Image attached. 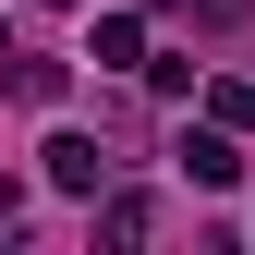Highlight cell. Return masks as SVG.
<instances>
[{
	"mask_svg": "<svg viewBox=\"0 0 255 255\" xmlns=\"http://www.w3.org/2000/svg\"><path fill=\"white\" fill-rule=\"evenodd\" d=\"M49 182H61V195H98V182H110L98 134H49Z\"/></svg>",
	"mask_w": 255,
	"mask_h": 255,
	"instance_id": "obj_1",
	"label": "cell"
},
{
	"mask_svg": "<svg viewBox=\"0 0 255 255\" xmlns=\"http://www.w3.org/2000/svg\"><path fill=\"white\" fill-rule=\"evenodd\" d=\"M182 170L219 195V182H243V158H231V134H182Z\"/></svg>",
	"mask_w": 255,
	"mask_h": 255,
	"instance_id": "obj_2",
	"label": "cell"
},
{
	"mask_svg": "<svg viewBox=\"0 0 255 255\" xmlns=\"http://www.w3.org/2000/svg\"><path fill=\"white\" fill-rule=\"evenodd\" d=\"M98 61H110V73H134V61H146V24H134V12H98Z\"/></svg>",
	"mask_w": 255,
	"mask_h": 255,
	"instance_id": "obj_3",
	"label": "cell"
},
{
	"mask_svg": "<svg viewBox=\"0 0 255 255\" xmlns=\"http://www.w3.org/2000/svg\"><path fill=\"white\" fill-rule=\"evenodd\" d=\"M146 219H158L146 195H110V207H98V231H110V243H146Z\"/></svg>",
	"mask_w": 255,
	"mask_h": 255,
	"instance_id": "obj_4",
	"label": "cell"
},
{
	"mask_svg": "<svg viewBox=\"0 0 255 255\" xmlns=\"http://www.w3.org/2000/svg\"><path fill=\"white\" fill-rule=\"evenodd\" d=\"M0 61H12V49H0Z\"/></svg>",
	"mask_w": 255,
	"mask_h": 255,
	"instance_id": "obj_5",
	"label": "cell"
}]
</instances>
